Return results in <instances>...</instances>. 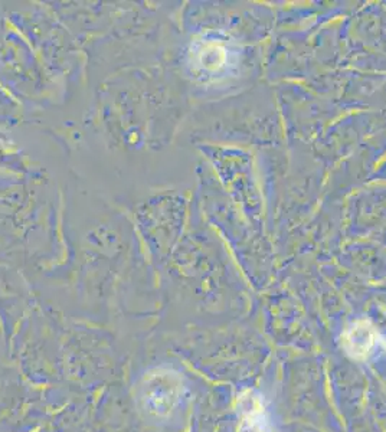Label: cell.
I'll return each mask as SVG.
<instances>
[{
  "mask_svg": "<svg viewBox=\"0 0 386 432\" xmlns=\"http://www.w3.org/2000/svg\"><path fill=\"white\" fill-rule=\"evenodd\" d=\"M343 343L353 359H366L376 345V332L366 321L355 323L345 335Z\"/></svg>",
  "mask_w": 386,
  "mask_h": 432,
  "instance_id": "2",
  "label": "cell"
},
{
  "mask_svg": "<svg viewBox=\"0 0 386 432\" xmlns=\"http://www.w3.org/2000/svg\"><path fill=\"white\" fill-rule=\"evenodd\" d=\"M182 392V384L176 374L171 372L157 373L149 377L144 387L143 401L146 408L156 415H168L178 404Z\"/></svg>",
  "mask_w": 386,
  "mask_h": 432,
  "instance_id": "1",
  "label": "cell"
},
{
  "mask_svg": "<svg viewBox=\"0 0 386 432\" xmlns=\"http://www.w3.org/2000/svg\"><path fill=\"white\" fill-rule=\"evenodd\" d=\"M240 432H272L262 402L251 394L248 398H242Z\"/></svg>",
  "mask_w": 386,
  "mask_h": 432,
  "instance_id": "3",
  "label": "cell"
}]
</instances>
